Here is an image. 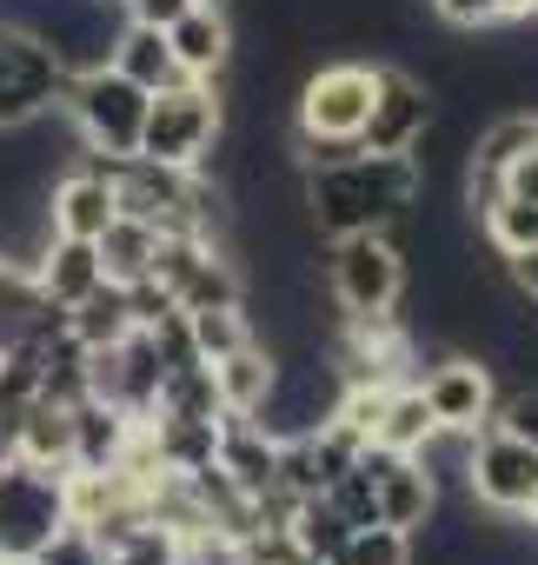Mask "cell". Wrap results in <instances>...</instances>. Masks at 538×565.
<instances>
[{"mask_svg": "<svg viewBox=\"0 0 538 565\" xmlns=\"http://www.w3.org/2000/svg\"><path fill=\"white\" fill-rule=\"evenodd\" d=\"M419 200H426V173L412 153H373L353 147L340 160H320L300 173V206L306 226L320 239L340 233H386L406 253V233L419 226Z\"/></svg>", "mask_w": 538, "mask_h": 565, "instance_id": "obj_1", "label": "cell"}, {"mask_svg": "<svg viewBox=\"0 0 538 565\" xmlns=\"http://www.w3.org/2000/svg\"><path fill=\"white\" fill-rule=\"evenodd\" d=\"M373 87H379V67H366V61H326L300 81V100H293L300 167H320V160H340L359 147L366 114H373Z\"/></svg>", "mask_w": 538, "mask_h": 565, "instance_id": "obj_2", "label": "cell"}, {"mask_svg": "<svg viewBox=\"0 0 538 565\" xmlns=\"http://www.w3.org/2000/svg\"><path fill=\"white\" fill-rule=\"evenodd\" d=\"M67 525H74L67 472L28 466V459H14V452L0 459V558H8V565H28V558H41Z\"/></svg>", "mask_w": 538, "mask_h": 565, "instance_id": "obj_3", "label": "cell"}, {"mask_svg": "<svg viewBox=\"0 0 538 565\" xmlns=\"http://www.w3.org/2000/svg\"><path fill=\"white\" fill-rule=\"evenodd\" d=\"M147 87L127 81L114 61L107 67H87V74H67V94H61V114L67 127L80 134L87 153H140V127H147Z\"/></svg>", "mask_w": 538, "mask_h": 565, "instance_id": "obj_4", "label": "cell"}, {"mask_svg": "<svg viewBox=\"0 0 538 565\" xmlns=\"http://www.w3.org/2000/svg\"><path fill=\"white\" fill-rule=\"evenodd\" d=\"M465 499L485 505L492 519H525L538 512V446L512 433L505 419L478 426L465 439Z\"/></svg>", "mask_w": 538, "mask_h": 565, "instance_id": "obj_5", "label": "cell"}, {"mask_svg": "<svg viewBox=\"0 0 538 565\" xmlns=\"http://www.w3.org/2000/svg\"><path fill=\"white\" fill-rule=\"evenodd\" d=\"M219 127H226L219 81H180V87H160L147 100L140 153L160 167H206V153L219 147Z\"/></svg>", "mask_w": 538, "mask_h": 565, "instance_id": "obj_6", "label": "cell"}, {"mask_svg": "<svg viewBox=\"0 0 538 565\" xmlns=\"http://www.w3.org/2000/svg\"><path fill=\"white\" fill-rule=\"evenodd\" d=\"M326 294L340 313H399L406 300V253L386 233H340L326 239Z\"/></svg>", "mask_w": 538, "mask_h": 565, "instance_id": "obj_7", "label": "cell"}, {"mask_svg": "<svg viewBox=\"0 0 538 565\" xmlns=\"http://www.w3.org/2000/svg\"><path fill=\"white\" fill-rule=\"evenodd\" d=\"M61 94H67V67L54 61V47L21 21H0V134L47 120Z\"/></svg>", "mask_w": 538, "mask_h": 565, "instance_id": "obj_8", "label": "cell"}, {"mask_svg": "<svg viewBox=\"0 0 538 565\" xmlns=\"http://www.w3.org/2000/svg\"><path fill=\"white\" fill-rule=\"evenodd\" d=\"M419 393H426V406H432L439 433L472 439L478 426H492V419H498V366H492V360L445 353V360L419 380Z\"/></svg>", "mask_w": 538, "mask_h": 565, "instance_id": "obj_9", "label": "cell"}, {"mask_svg": "<svg viewBox=\"0 0 538 565\" xmlns=\"http://www.w3.org/2000/svg\"><path fill=\"white\" fill-rule=\"evenodd\" d=\"M359 466L373 472V492H379V525H399V532H426L432 512H439V479L419 452H386V446H359Z\"/></svg>", "mask_w": 538, "mask_h": 565, "instance_id": "obj_10", "label": "cell"}, {"mask_svg": "<svg viewBox=\"0 0 538 565\" xmlns=\"http://www.w3.org/2000/svg\"><path fill=\"white\" fill-rule=\"evenodd\" d=\"M432 114H439V100H432V87H426L419 74L379 67V87H373V114H366L359 147H373V153H412V147L426 140Z\"/></svg>", "mask_w": 538, "mask_h": 565, "instance_id": "obj_11", "label": "cell"}, {"mask_svg": "<svg viewBox=\"0 0 538 565\" xmlns=\"http://www.w3.org/2000/svg\"><path fill=\"white\" fill-rule=\"evenodd\" d=\"M114 220H120L114 180H107V173H94L87 160L47 186V226H54V233H67V239H100Z\"/></svg>", "mask_w": 538, "mask_h": 565, "instance_id": "obj_12", "label": "cell"}, {"mask_svg": "<svg viewBox=\"0 0 538 565\" xmlns=\"http://www.w3.org/2000/svg\"><path fill=\"white\" fill-rule=\"evenodd\" d=\"M100 246L94 239H67V233H47V246L34 253V287H41V300L47 307H80L94 287H100Z\"/></svg>", "mask_w": 538, "mask_h": 565, "instance_id": "obj_13", "label": "cell"}, {"mask_svg": "<svg viewBox=\"0 0 538 565\" xmlns=\"http://www.w3.org/2000/svg\"><path fill=\"white\" fill-rule=\"evenodd\" d=\"M173 61L186 67V81H219L233 67V14L213 8V0H193V8L166 28Z\"/></svg>", "mask_w": 538, "mask_h": 565, "instance_id": "obj_14", "label": "cell"}, {"mask_svg": "<svg viewBox=\"0 0 538 565\" xmlns=\"http://www.w3.org/2000/svg\"><path fill=\"white\" fill-rule=\"evenodd\" d=\"M206 366H213V386H219V413H252V419L273 399V380H280V353L266 340H246L239 353L206 360Z\"/></svg>", "mask_w": 538, "mask_h": 565, "instance_id": "obj_15", "label": "cell"}, {"mask_svg": "<svg viewBox=\"0 0 538 565\" xmlns=\"http://www.w3.org/2000/svg\"><path fill=\"white\" fill-rule=\"evenodd\" d=\"M14 459L47 466V472H74V406L67 399H28L21 426H14Z\"/></svg>", "mask_w": 538, "mask_h": 565, "instance_id": "obj_16", "label": "cell"}, {"mask_svg": "<svg viewBox=\"0 0 538 565\" xmlns=\"http://www.w3.org/2000/svg\"><path fill=\"white\" fill-rule=\"evenodd\" d=\"M127 81H140L147 94H160V87H180L186 81V67L173 61V41H166V28H147V21H120V34H114V54H107Z\"/></svg>", "mask_w": 538, "mask_h": 565, "instance_id": "obj_17", "label": "cell"}, {"mask_svg": "<svg viewBox=\"0 0 538 565\" xmlns=\"http://www.w3.org/2000/svg\"><path fill=\"white\" fill-rule=\"evenodd\" d=\"M61 327H67V340L80 347V353H100V347H120L127 333H133V300H127V287H114V279H100V287L80 300V307H67L61 313Z\"/></svg>", "mask_w": 538, "mask_h": 565, "instance_id": "obj_18", "label": "cell"}, {"mask_svg": "<svg viewBox=\"0 0 538 565\" xmlns=\"http://www.w3.org/2000/svg\"><path fill=\"white\" fill-rule=\"evenodd\" d=\"M432 439H439V419H432V406H426L419 380H399V386L386 393V406H379L373 446H386V452H426Z\"/></svg>", "mask_w": 538, "mask_h": 565, "instance_id": "obj_19", "label": "cell"}, {"mask_svg": "<svg viewBox=\"0 0 538 565\" xmlns=\"http://www.w3.org/2000/svg\"><path fill=\"white\" fill-rule=\"evenodd\" d=\"M94 246H100V273L114 279V287H140V279L153 273V253H160V226H153V220H133V213H120Z\"/></svg>", "mask_w": 538, "mask_h": 565, "instance_id": "obj_20", "label": "cell"}, {"mask_svg": "<svg viewBox=\"0 0 538 565\" xmlns=\"http://www.w3.org/2000/svg\"><path fill=\"white\" fill-rule=\"evenodd\" d=\"M346 532H353V525H346V512H340L326 492H306V499L293 505V519H287V539H293L306 558H333Z\"/></svg>", "mask_w": 538, "mask_h": 565, "instance_id": "obj_21", "label": "cell"}, {"mask_svg": "<svg viewBox=\"0 0 538 565\" xmlns=\"http://www.w3.org/2000/svg\"><path fill=\"white\" fill-rule=\"evenodd\" d=\"M412 558H419V539L399 532V525H379V519H373V525H353L326 565H412Z\"/></svg>", "mask_w": 538, "mask_h": 565, "instance_id": "obj_22", "label": "cell"}, {"mask_svg": "<svg viewBox=\"0 0 538 565\" xmlns=\"http://www.w3.org/2000/svg\"><path fill=\"white\" fill-rule=\"evenodd\" d=\"M180 558H186V539H180L173 525H160L153 512L133 519V525L107 545V565H180Z\"/></svg>", "mask_w": 538, "mask_h": 565, "instance_id": "obj_23", "label": "cell"}, {"mask_svg": "<svg viewBox=\"0 0 538 565\" xmlns=\"http://www.w3.org/2000/svg\"><path fill=\"white\" fill-rule=\"evenodd\" d=\"M186 327H193L200 360H226V353H239L246 340H259L252 320H246V307H200V313H186Z\"/></svg>", "mask_w": 538, "mask_h": 565, "instance_id": "obj_24", "label": "cell"}, {"mask_svg": "<svg viewBox=\"0 0 538 565\" xmlns=\"http://www.w3.org/2000/svg\"><path fill=\"white\" fill-rule=\"evenodd\" d=\"M28 565H107V552H100V539L87 532V525H67L41 558H28Z\"/></svg>", "mask_w": 538, "mask_h": 565, "instance_id": "obj_25", "label": "cell"}, {"mask_svg": "<svg viewBox=\"0 0 538 565\" xmlns=\"http://www.w3.org/2000/svg\"><path fill=\"white\" fill-rule=\"evenodd\" d=\"M432 14H439L445 28H459V34L498 28V14H492V0H432Z\"/></svg>", "mask_w": 538, "mask_h": 565, "instance_id": "obj_26", "label": "cell"}, {"mask_svg": "<svg viewBox=\"0 0 538 565\" xmlns=\"http://www.w3.org/2000/svg\"><path fill=\"white\" fill-rule=\"evenodd\" d=\"M498 419H505L512 433H525V439L538 446V386H518L512 399H498Z\"/></svg>", "mask_w": 538, "mask_h": 565, "instance_id": "obj_27", "label": "cell"}, {"mask_svg": "<svg viewBox=\"0 0 538 565\" xmlns=\"http://www.w3.org/2000/svg\"><path fill=\"white\" fill-rule=\"evenodd\" d=\"M505 279H512V294H518L525 307H538V246L505 253Z\"/></svg>", "mask_w": 538, "mask_h": 565, "instance_id": "obj_28", "label": "cell"}, {"mask_svg": "<svg viewBox=\"0 0 538 565\" xmlns=\"http://www.w3.org/2000/svg\"><path fill=\"white\" fill-rule=\"evenodd\" d=\"M186 8H193V0H120V14L127 21H147V28H173Z\"/></svg>", "mask_w": 538, "mask_h": 565, "instance_id": "obj_29", "label": "cell"}, {"mask_svg": "<svg viewBox=\"0 0 538 565\" xmlns=\"http://www.w3.org/2000/svg\"><path fill=\"white\" fill-rule=\"evenodd\" d=\"M498 21H538V0H492Z\"/></svg>", "mask_w": 538, "mask_h": 565, "instance_id": "obj_30", "label": "cell"}, {"mask_svg": "<svg viewBox=\"0 0 538 565\" xmlns=\"http://www.w3.org/2000/svg\"><path fill=\"white\" fill-rule=\"evenodd\" d=\"M213 8H233V0H213Z\"/></svg>", "mask_w": 538, "mask_h": 565, "instance_id": "obj_31", "label": "cell"}, {"mask_svg": "<svg viewBox=\"0 0 538 565\" xmlns=\"http://www.w3.org/2000/svg\"><path fill=\"white\" fill-rule=\"evenodd\" d=\"M180 565H193V558H180Z\"/></svg>", "mask_w": 538, "mask_h": 565, "instance_id": "obj_32", "label": "cell"}]
</instances>
